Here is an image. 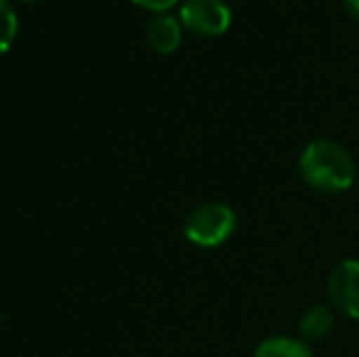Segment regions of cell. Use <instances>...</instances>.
Segmentation results:
<instances>
[{
  "label": "cell",
  "instance_id": "obj_11",
  "mask_svg": "<svg viewBox=\"0 0 359 357\" xmlns=\"http://www.w3.org/2000/svg\"><path fill=\"white\" fill-rule=\"evenodd\" d=\"M22 3H37V0H22Z\"/></svg>",
  "mask_w": 359,
  "mask_h": 357
},
{
  "label": "cell",
  "instance_id": "obj_10",
  "mask_svg": "<svg viewBox=\"0 0 359 357\" xmlns=\"http://www.w3.org/2000/svg\"><path fill=\"white\" fill-rule=\"evenodd\" d=\"M342 5H345L347 15L359 22V0H342Z\"/></svg>",
  "mask_w": 359,
  "mask_h": 357
},
{
  "label": "cell",
  "instance_id": "obj_8",
  "mask_svg": "<svg viewBox=\"0 0 359 357\" xmlns=\"http://www.w3.org/2000/svg\"><path fill=\"white\" fill-rule=\"evenodd\" d=\"M15 37H18V15L10 0H0V54L8 52Z\"/></svg>",
  "mask_w": 359,
  "mask_h": 357
},
{
  "label": "cell",
  "instance_id": "obj_6",
  "mask_svg": "<svg viewBox=\"0 0 359 357\" xmlns=\"http://www.w3.org/2000/svg\"><path fill=\"white\" fill-rule=\"evenodd\" d=\"M335 328V309L327 304H316L301 316L298 321V333L303 340H323Z\"/></svg>",
  "mask_w": 359,
  "mask_h": 357
},
{
  "label": "cell",
  "instance_id": "obj_4",
  "mask_svg": "<svg viewBox=\"0 0 359 357\" xmlns=\"http://www.w3.org/2000/svg\"><path fill=\"white\" fill-rule=\"evenodd\" d=\"M330 306L345 318H359V262L342 260L327 276Z\"/></svg>",
  "mask_w": 359,
  "mask_h": 357
},
{
  "label": "cell",
  "instance_id": "obj_9",
  "mask_svg": "<svg viewBox=\"0 0 359 357\" xmlns=\"http://www.w3.org/2000/svg\"><path fill=\"white\" fill-rule=\"evenodd\" d=\"M135 5H140V8L149 10V13H169L171 8H174L179 0H133Z\"/></svg>",
  "mask_w": 359,
  "mask_h": 357
},
{
  "label": "cell",
  "instance_id": "obj_1",
  "mask_svg": "<svg viewBox=\"0 0 359 357\" xmlns=\"http://www.w3.org/2000/svg\"><path fill=\"white\" fill-rule=\"evenodd\" d=\"M301 177L320 194H342L355 184L357 162L345 144L335 140H313L298 157Z\"/></svg>",
  "mask_w": 359,
  "mask_h": 357
},
{
  "label": "cell",
  "instance_id": "obj_7",
  "mask_svg": "<svg viewBox=\"0 0 359 357\" xmlns=\"http://www.w3.org/2000/svg\"><path fill=\"white\" fill-rule=\"evenodd\" d=\"M255 357H316L306 340L288 338V335H274L257 345Z\"/></svg>",
  "mask_w": 359,
  "mask_h": 357
},
{
  "label": "cell",
  "instance_id": "obj_2",
  "mask_svg": "<svg viewBox=\"0 0 359 357\" xmlns=\"http://www.w3.org/2000/svg\"><path fill=\"white\" fill-rule=\"evenodd\" d=\"M235 225L237 215L230 206L220 201H205L186 215L184 235L198 248H217L235 233Z\"/></svg>",
  "mask_w": 359,
  "mask_h": 357
},
{
  "label": "cell",
  "instance_id": "obj_3",
  "mask_svg": "<svg viewBox=\"0 0 359 357\" xmlns=\"http://www.w3.org/2000/svg\"><path fill=\"white\" fill-rule=\"evenodd\" d=\"M179 20L191 34L220 37L230 29L232 10L225 0H184Z\"/></svg>",
  "mask_w": 359,
  "mask_h": 357
},
{
  "label": "cell",
  "instance_id": "obj_5",
  "mask_svg": "<svg viewBox=\"0 0 359 357\" xmlns=\"http://www.w3.org/2000/svg\"><path fill=\"white\" fill-rule=\"evenodd\" d=\"M181 37H184V25H181L179 18L169 13L154 15L147 25V44L156 54L176 52L181 47Z\"/></svg>",
  "mask_w": 359,
  "mask_h": 357
}]
</instances>
